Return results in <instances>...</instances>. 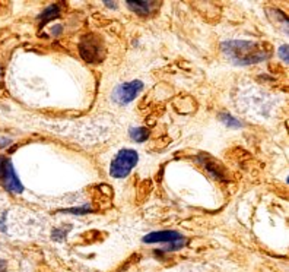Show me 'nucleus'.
<instances>
[{
    "label": "nucleus",
    "instance_id": "obj_1",
    "mask_svg": "<svg viewBox=\"0 0 289 272\" xmlns=\"http://www.w3.org/2000/svg\"><path fill=\"white\" fill-rule=\"evenodd\" d=\"M223 53L237 65H254L269 59L270 51L264 44L256 41L231 40L222 44Z\"/></svg>",
    "mask_w": 289,
    "mask_h": 272
},
{
    "label": "nucleus",
    "instance_id": "obj_2",
    "mask_svg": "<svg viewBox=\"0 0 289 272\" xmlns=\"http://www.w3.org/2000/svg\"><path fill=\"white\" fill-rule=\"evenodd\" d=\"M139 161V154L135 149H121L117 152V156L113 158L110 165V174L114 179H123L133 170Z\"/></svg>",
    "mask_w": 289,
    "mask_h": 272
},
{
    "label": "nucleus",
    "instance_id": "obj_3",
    "mask_svg": "<svg viewBox=\"0 0 289 272\" xmlns=\"http://www.w3.org/2000/svg\"><path fill=\"white\" fill-rule=\"evenodd\" d=\"M143 243H168L162 249V252H174V250L183 249L187 244V239L178 231L164 230V231H154V233L146 234L143 237Z\"/></svg>",
    "mask_w": 289,
    "mask_h": 272
},
{
    "label": "nucleus",
    "instance_id": "obj_4",
    "mask_svg": "<svg viewBox=\"0 0 289 272\" xmlns=\"http://www.w3.org/2000/svg\"><path fill=\"white\" fill-rule=\"evenodd\" d=\"M79 53L89 63H98L104 59V47L101 40L95 35H87L80 41Z\"/></svg>",
    "mask_w": 289,
    "mask_h": 272
},
{
    "label": "nucleus",
    "instance_id": "obj_5",
    "mask_svg": "<svg viewBox=\"0 0 289 272\" xmlns=\"http://www.w3.org/2000/svg\"><path fill=\"white\" fill-rule=\"evenodd\" d=\"M0 182L13 193H20L24 190V186L20 183L19 177L16 174L10 160L5 157H0Z\"/></svg>",
    "mask_w": 289,
    "mask_h": 272
},
{
    "label": "nucleus",
    "instance_id": "obj_6",
    "mask_svg": "<svg viewBox=\"0 0 289 272\" xmlns=\"http://www.w3.org/2000/svg\"><path fill=\"white\" fill-rule=\"evenodd\" d=\"M143 89V84L140 81H132V82H126L121 84L114 89L113 92V101L120 104V106H125L129 104L130 101H133L139 92Z\"/></svg>",
    "mask_w": 289,
    "mask_h": 272
},
{
    "label": "nucleus",
    "instance_id": "obj_7",
    "mask_svg": "<svg viewBox=\"0 0 289 272\" xmlns=\"http://www.w3.org/2000/svg\"><path fill=\"white\" fill-rule=\"evenodd\" d=\"M127 6L130 8V10H133L137 15H149L155 8V2H132V0H127L126 2Z\"/></svg>",
    "mask_w": 289,
    "mask_h": 272
},
{
    "label": "nucleus",
    "instance_id": "obj_8",
    "mask_svg": "<svg viewBox=\"0 0 289 272\" xmlns=\"http://www.w3.org/2000/svg\"><path fill=\"white\" fill-rule=\"evenodd\" d=\"M57 16H60V6L58 5H51L41 13V22L44 25V24H47L48 21L54 20Z\"/></svg>",
    "mask_w": 289,
    "mask_h": 272
},
{
    "label": "nucleus",
    "instance_id": "obj_9",
    "mask_svg": "<svg viewBox=\"0 0 289 272\" xmlns=\"http://www.w3.org/2000/svg\"><path fill=\"white\" fill-rule=\"evenodd\" d=\"M130 138L136 142H144L149 138V130L144 127H132L130 129Z\"/></svg>",
    "mask_w": 289,
    "mask_h": 272
},
{
    "label": "nucleus",
    "instance_id": "obj_10",
    "mask_svg": "<svg viewBox=\"0 0 289 272\" xmlns=\"http://www.w3.org/2000/svg\"><path fill=\"white\" fill-rule=\"evenodd\" d=\"M221 120H222V123H225L226 126H230V127H241V126H242V123H241V122L235 120V119H234L231 114H228V113H222Z\"/></svg>",
    "mask_w": 289,
    "mask_h": 272
},
{
    "label": "nucleus",
    "instance_id": "obj_11",
    "mask_svg": "<svg viewBox=\"0 0 289 272\" xmlns=\"http://www.w3.org/2000/svg\"><path fill=\"white\" fill-rule=\"evenodd\" d=\"M65 212H69V214H75V215H84V214H89L91 212V208L85 205V206H79V208H70V209H66Z\"/></svg>",
    "mask_w": 289,
    "mask_h": 272
},
{
    "label": "nucleus",
    "instance_id": "obj_12",
    "mask_svg": "<svg viewBox=\"0 0 289 272\" xmlns=\"http://www.w3.org/2000/svg\"><path fill=\"white\" fill-rule=\"evenodd\" d=\"M279 56L283 62H288V46H282L279 49Z\"/></svg>",
    "mask_w": 289,
    "mask_h": 272
},
{
    "label": "nucleus",
    "instance_id": "obj_13",
    "mask_svg": "<svg viewBox=\"0 0 289 272\" xmlns=\"http://www.w3.org/2000/svg\"><path fill=\"white\" fill-rule=\"evenodd\" d=\"M6 268H8V263H6V261L0 259V272H5Z\"/></svg>",
    "mask_w": 289,
    "mask_h": 272
},
{
    "label": "nucleus",
    "instance_id": "obj_14",
    "mask_svg": "<svg viewBox=\"0 0 289 272\" xmlns=\"http://www.w3.org/2000/svg\"><path fill=\"white\" fill-rule=\"evenodd\" d=\"M60 31H61V29H60V25H57V28L56 29H53V32H54V34H60Z\"/></svg>",
    "mask_w": 289,
    "mask_h": 272
}]
</instances>
